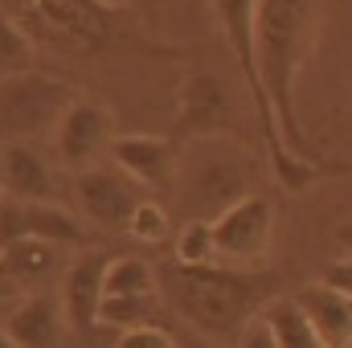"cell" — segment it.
Wrapping results in <instances>:
<instances>
[{
  "mask_svg": "<svg viewBox=\"0 0 352 348\" xmlns=\"http://www.w3.org/2000/svg\"><path fill=\"white\" fill-rule=\"evenodd\" d=\"M332 238H336V246H340L344 254H352V213L336 226V230H332Z\"/></svg>",
  "mask_w": 352,
  "mask_h": 348,
  "instance_id": "obj_27",
  "label": "cell"
},
{
  "mask_svg": "<svg viewBox=\"0 0 352 348\" xmlns=\"http://www.w3.org/2000/svg\"><path fill=\"white\" fill-rule=\"evenodd\" d=\"M74 98L78 94L70 83L41 74L33 66L21 74H8V78H0V135H8V140L50 135V131H58V123Z\"/></svg>",
  "mask_w": 352,
  "mask_h": 348,
  "instance_id": "obj_5",
  "label": "cell"
},
{
  "mask_svg": "<svg viewBox=\"0 0 352 348\" xmlns=\"http://www.w3.org/2000/svg\"><path fill=\"white\" fill-rule=\"evenodd\" d=\"M98 4H107V8H123L127 0H98Z\"/></svg>",
  "mask_w": 352,
  "mask_h": 348,
  "instance_id": "obj_29",
  "label": "cell"
},
{
  "mask_svg": "<svg viewBox=\"0 0 352 348\" xmlns=\"http://www.w3.org/2000/svg\"><path fill=\"white\" fill-rule=\"evenodd\" d=\"M0 197H4V148H0Z\"/></svg>",
  "mask_w": 352,
  "mask_h": 348,
  "instance_id": "obj_28",
  "label": "cell"
},
{
  "mask_svg": "<svg viewBox=\"0 0 352 348\" xmlns=\"http://www.w3.org/2000/svg\"><path fill=\"white\" fill-rule=\"evenodd\" d=\"M111 160L127 176H135L144 188H164L176 173V140L164 135H115L111 140Z\"/></svg>",
  "mask_w": 352,
  "mask_h": 348,
  "instance_id": "obj_12",
  "label": "cell"
},
{
  "mask_svg": "<svg viewBox=\"0 0 352 348\" xmlns=\"http://www.w3.org/2000/svg\"><path fill=\"white\" fill-rule=\"evenodd\" d=\"M4 197L54 201V173L29 140H8L4 144Z\"/></svg>",
  "mask_w": 352,
  "mask_h": 348,
  "instance_id": "obj_15",
  "label": "cell"
},
{
  "mask_svg": "<svg viewBox=\"0 0 352 348\" xmlns=\"http://www.w3.org/2000/svg\"><path fill=\"white\" fill-rule=\"evenodd\" d=\"M0 254H4L8 270H12V279H16L21 287H33L37 279L54 274V270L62 266V246H58V242H45V238H33V234L8 242Z\"/></svg>",
  "mask_w": 352,
  "mask_h": 348,
  "instance_id": "obj_19",
  "label": "cell"
},
{
  "mask_svg": "<svg viewBox=\"0 0 352 348\" xmlns=\"http://www.w3.org/2000/svg\"><path fill=\"white\" fill-rule=\"evenodd\" d=\"M45 238L58 246H87V226L66 213L54 201H16V197H0V250L16 238Z\"/></svg>",
  "mask_w": 352,
  "mask_h": 348,
  "instance_id": "obj_10",
  "label": "cell"
},
{
  "mask_svg": "<svg viewBox=\"0 0 352 348\" xmlns=\"http://www.w3.org/2000/svg\"><path fill=\"white\" fill-rule=\"evenodd\" d=\"M258 316L274 336V348H320V332L295 295H270Z\"/></svg>",
  "mask_w": 352,
  "mask_h": 348,
  "instance_id": "obj_17",
  "label": "cell"
},
{
  "mask_svg": "<svg viewBox=\"0 0 352 348\" xmlns=\"http://www.w3.org/2000/svg\"><path fill=\"white\" fill-rule=\"evenodd\" d=\"M4 12L16 17V25L37 45H58L70 54H98L119 41L115 12L98 0H0Z\"/></svg>",
  "mask_w": 352,
  "mask_h": 348,
  "instance_id": "obj_4",
  "label": "cell"
},
{
  "mask_svg": "<svg viewBox=\"0 0 352 348\" xmlns=\"http://www.w3.org/2000/svg\"><path fill=\"white\" fill-rule=\"evenodd\" d=\"M115 345L119 348H176V336L164 324H140V328H127Z\"/></svg>",
  "mask_w": 352,
  "mask_h": 348,
  "instance_id": "obj_24",
  "label": "cell"
},
{
  "mask_svg": "<svg viewBox=\"0 0 352 348\" xmlns=\"http://www.w3.org/2000/svg\"><path fill=\"white\" fill-rule=\"evenodd\" d=\"M123 234H131V238H135V242H144V246L164 242V238H168V209H164V205H156V201H140Z\"/></svg>",
  "mask_w": 352,
  "mask_h": 348,
  "instance_id": "obj_23",
  "label": "cell"
},
{
  "mask_svg": "<svg viewBox=\"0 0 352 348\" xmlns=\"http://www.w3.org/2000/svg\"><path fill=\"white\" fill-rule=\"evenodd\" d=\"M33 45L37 41L16 25V17L0 8V78L29 70L33 66Z\"/></svg>",
  "mask_w": 352,
  "mask_h": 348,
  "instance_id": "obj_21",
  "label": "cell"
},
{
  "mask_svg": "<svg viewBox=\"0 0 352 348\" xmlns=\"http://www.w3.org/2000/svg\"><path fill=\"white\" fill-rule=\"evenodd\" d=\"M324 279H328V283H336L340 291H349V295H352V254H344V259L332 262V266L324 270Z\"/></svg>",
  "mask_w": 352,
  "mask_h": 348,
  "instance_id": "obj_25",
  "label": "cell"
},
{
  "mask_svg": "<svg viewBox=\"0 0 352 348\" xmlns=\"http://www.w3.org/2000/svg\"><path fill=\"white\" fill-rule=\"evenodd\" d=\"M295 299L307 307L316 332H320V345L332 348H349L352 345V295L340 291L336 283H311V287H299Z\"/></svg>",
  "mask_w": 352,
  "mask_h": 348,
  "instance_id": "obj_14",
  "label": "cell"
},
{
  "mask_svg": "<svg viewBox=\"0 0 352 348\" xmlns=\"http://www.w3.org/2000/svg\"><path fill=\"white\" fill-rule=\"evenodd\" d=\"M213 4V17L221 25V37L238 62V74L246 83V94L258 111V127H263V140H266V156H270V168L278 176L283 188L291 193H303L311 188L316 180L324 176H336L344 173L340 164H316V160H303L287 148L278 123H274V107H270V94H266V83H263V70H258V41H254V17H258V0H209Z\"/></svg>",
  "mask_w": 352,
  "mask_h": 348,
  "instance_id": "obj_3",
  "label": "cell"
},
{
  "mask_svg": "<svg viewBox=\"0 0 352 348\" xmlns=\"http://www.w3.org/2000/svg\"><path fill=\"white\" fill-rule=\"evenodd\" d=\"M246 193H250V176H246V164L238 160H209L192 184V201L205 213H221L234 201H242Z\"/></svg>",
  "mask_w": 352,
  "mask_h": 348,
  "instance_id": "obj_16",
  "label": "cell"
},
{
  "mask_svg": "<svg viewBox=\"0 0 352 348\" xmlns=\"http://www.w3.org/2000/svg\"><path fill=\"white\" fill-rule=\"evenodd\" d=\"M316 4L320 0H258L254 41H258V70H263L266 94L274 107V123L287 148L303 160L328 164L320 148L311 144V135L303 131L299 111H295V78L316 41Z\"/></svg>",
  "mask_w": 352,
  "mask_h": 348,
  "instance_id": "obj_1",
  "label": "cell"
},
{
  "mask_svg": "<svg viewBox=\"0 0 352 348\" xmlns=\"http://www.w3.org/2000/svg\"><path fill=\"white\" fill-rule=\"evenodd\" d=\"M213 234H217V254L221 262H254L266 254L270 234H274V201L246 193L230 209L213 213Z\"/></svg>",
  "mask_w": 352,
  "mask_h": 348,
  "instance_id": "obj_6",
  "label": "cell"
},
{
  "mask_svg": "<svg viewBox=\"0 0 352 348\" xmlns=\"http://www.w3.org/2000/svg\"><path fill=\"white\" fill-rule=\"evenodd\" d=\"M230 123H234V102L217 74L192 70L180 78V90H176V135L180 140L221 135L230 131Z\"/></svg>",
  "mask_w": 352,
  "mask_h": 348,
  "instance_id": "obj_9",
  "label": "cell"
},
{
  "mask_svg": "<svg viewBox=\"0 0 352 348\" xmlns=\"http://www.w3.org/2000/svg\"><path fill=\"white\" fill-rule=\"evenodd\" d=\"M16 291H21V283L12 279L8 262H4V254H0V299H8V295H16Z\"/></svg>",
  "mask_w": 352,
  "mask_h": 348,
  "instance_id": "obj_26",
  "label": "cell"
},
{
  "mask_svg": "<svg viewBox=\"0 0 352 348\" xmlns=\"http://www.w3.org/2000/svg\"><path fill=\"white\" fill-rule=\"evenodd\" d=\"M270 295H278V279L258 270H238L234 262H209V266H180L176 262L168 283V303L180 320H188L209 340H234L242 328L263 312Z\"/></svg>",
  "mask_w": 352,
  "mask_h": 348,
  "instance_id": "obj_2",
  "label": "cell"
},
{
  "mask_svg": "<svg viewBox=\"0 0 352 348\" xmlns=\"http://www.w3.org/2000/svg\"><path fill=\"white\" fill-rule=\"evenodd\" d=\"M74 188H78L82 213H87L94 226H102V230H127L135 205L144 201V197H140V180L127 176L119 164H90V168H78Z\"/></svg>",
  "mask_w": 352,
  "mask_h": 348,
  "instance_id": "obj_8",
  "label": "cell"
},
{
  "mask_svg": "<svg viewBox=\"0 0 352 348\" xmlns=\"http://www.w3.org/2000/svg\"><path fill=\"white\" fill-rule=\"evenodd\" d=\"M107 254L102 250H82L78 259L66 266V291H62V303H66V316H70V328L94 340L98 332H111L102 328L98 320V307H102V295H107ZM115 336V332H111Z\"/></svg>",
  "mask_w": 352,
  "mask_h": 348,
  "instance_id": "obj_11",
  "label": "cell"
},
{
  "mask_svg": "<svg viewBox=\"0 0 352 348\" xmlns=\"http://www.w3.org/2000/svg\"><path fill=\"white\" fill-rule=\"evenodd\" d=\"M176 262L180 266H209L217 262V234H213V217H188L176 234Z\"/></svg>",
  "mask_w": 352,
  "mask_h": 348,
  "instance_id": "obj_20",
  "label": "cell"
},
{
  "mask_svg": "<svg viewBox=\"0 0 352 348\" xmlns=\"http://www.w3.org/2000/svg\"><path fill=\"white\" fill-rule=\"evenodd\" d=\"M66 303L58 295H29L21 299V307L8 316L4 332L12 348H50V345H62L66 340V328H70V316L62 312Z\"/></svg>",
  "mask_w": 352,
  "mask_h": 348,
  "instance_id": "obj_13",
  "label": "cell"
},
{
  "mask_svg": "<svg viewBox=\"0 0 352 348\" xmlns=\"http://www.w3.org/2000/svg\"><path fill=\"white\" fill-rule=\"evenodd\" d=\"M160 312H164V291H127V295H111L107 291L102 295V307H98V320L119 340L127 328L160 324Z\"/></svg>",
  "mask_w": 352,
  "mask_h": 348,
  "instance_id": "obj_18",
  "label": "cell"
},
{
  "mask_svg": "<svg viewBox=\"0 0 352 348\" xmlns=\"http://www.w3.org/2000/svg\"><path fill=\"white\" fill-rule=\"evenodd\" d=\"M0 348H12V340H8V332L0 328Z\"/></svg>",
  "mask_w": 352,
  "mask_h": 348,
  "instance_id": "obj_30",
  "label": "cell"
},
{
  "mask_svg": "<svg viewBox=\"0 0 352 348\" xmlns=\"http://www.w3.org/2000/svg\"><path fill=\"white\" fill-rule=\"evenodd\" d=\"M107 291L111 295H127V291H160V279L152 270V262L135 259V254H115L107 262Z\"/></svg>",
  "mask_w": 352,
  "mask_h": 348,
  "instance_id": "obj_22",
  "label": "cell"
},
{
  "mask_svg": "<svg viewBox=\"0 0 352 348\" xmlns=\"http://www.w3.org/2000/svg\"><path fill=\"white\" fill-rule=\"evenodd\" d=\"M58 140V156L66 168H90L98 164L102 152H111V140H115V111L98 98H74L54 131Z\"/></svg>",
  "mask_w": 352,
  "mask_h": 348,
  "instance_id": "obj_7",
  "label": "cell"
}]
</instances>
